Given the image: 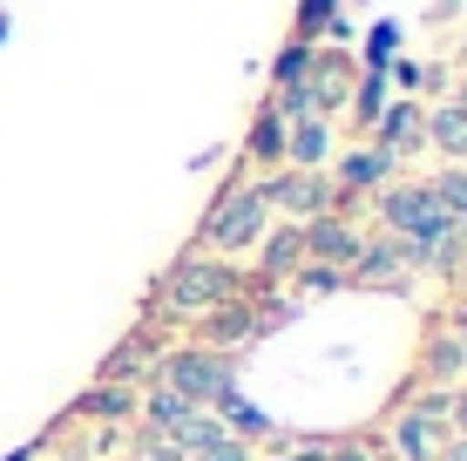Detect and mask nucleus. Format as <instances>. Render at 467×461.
I'll return each mask as SVG.
<instances>
[{
    "label": "nucleus",
    "mask_w": 467,
    "mask_h": 461,
    "mask_svg": "<svg viewBox=\"0 0 467 461\" xmlns=\"http://www.w3.org/2000/svg\"><path fill=\"white\" fill-rule=\"evenodd\" d=\"M251 278L237 272V258H211V251L190 245L183 258H170V272L156 278L150 292V312L156 320H183V326H203L211 312H223L231 299H244Z\"/></svg>",
    "instance_id": "f257e3e1"
},
{
    "label": "nucleus",
    "mask_w": 467,
    "mask_h": 461,
    "mask_svg": "<svg viewBox=\"0 0 467 461\" xmlns=\"http://www.w3.org/2000/svg\"><path fill=\"white\" fill-rule=\"evenodd\" d=\"M265 231H271V204L257 197L251 177H237V183H223L217 197L203 204V217H197V251H211V258H237V251H251Z\"/></svg>",
    "instance_id": "f03ea898"
},
{
    "label": "nucleus",
    "mask_w": 467,
    "mask_h": 461,
    "mask_svg": "<svg viewBox=\"0 0 467 461\" xmlns=\"http://www.w3.org/2000/svg\"><path fill=\"white\" fill-rule=\"evenodd\" d=\"M156 380L170 393H183L190 407H217L237 393V360L217 353V346H163L156 353Z\"/></svg>",
    "instance_id": "7ed1b4c3"
},
{
    "label": "nucleus",
    "mask_w": 467,
    "mask_h": 461,
    "mask_svg": "<svg viewBox=\"0 0 467 461\" xmlns=\"http://www.w3.org/2000/svg\"><path fill=\"white\" fill-rule=\"evenodd\" d=\"M393 461H441L447 435V387H407L393 401Z\"/></svg>",
    "instance_id": "20e7f679"
},
{
    "label": "nucleus",
    "mask_w": 467,
    "mask_h": 461,
    "mask_svg": "<svg viewBox=\"0 0 467 461\" xmlns=\"http://www.w3.org/2000/svg\"><path fill=\"white\" fill-rule=\"evenodd\" d=\"M251 183H257V197L271 204V217H285V225H312V217L339 211L326 170H265V177H251Z\"/></svg>",
    "instance_id": "39448f33"
},
{
    "label": "nucleus",
    "mask_w": 467,
    "mask_h": 461,
    "mask_svg": "<svg viewBox=\"0 0 467 461\" xmlns=\"http://www.w3.org/2000/svg\"><path fill=\"white\" fill-rule=\"evenodd\" d=\"M332 197H339V211L346 204H359V197H373V190H386L400 177V163H393V150H379L373 136H359V142H346L339 156H332Z\"/></svg>",
    "instance_id": "423d86ee"
},
{
    "label": "nucleus",
    "mask_w": 467,
    "mask_h": 461,
    "mask_svg": "<svg viewBox=\"0 0 467 461\" xmlns=\"http://www.w3.org/2000/svg\"><path fill=\"white\" fill-rule=\"evenodd\" d=\"M413 278V258H407V245L400 237H366L359 245V258L346 265V285H359V292H400V285Z\"/></svg>",
    "instance_id": "0eeeda50"
},
{
    "label": "nucleus",
    "mask_w": 467,
    "mask_h": 461,
    "mask_svg": "<svg viewBox=\"0 0 467 461\" xmlns=\"http://www.w3.org/2000/svg\"><path fill=\"white\" fill-rule=\"evenodd\" d=\"M352 82H359L352 55H339V47H312V68H305V109H312V116H339V109L352 102Z\"/></svg>",
    "instance_id": "6e6552de"
},
{
    "label": "nucleus",
    "mask_w": 467,
    "mask_h": 461,
    "mask_svg": "<svg viewBox=\"0 0 467 461\" xmlns=\"http://www.w3.org/2000/svg\"><path fill=\"white\" fill-rule=\"evenodd\" d=\"M359 245H366V231L352 225V211H326V217L305 225V265H326V272H339V278H346V265L359 258Z\"/></svg>",
    "instance_id": "1a4fd4ad"
},
{
    "label": "nucleus",
    "mask_w": 467,
    "mask_h": 461,
    "mask_svg": "<svg viewBox=\"0 0 467 461\" xmlns=\"http://www.w3.org/2000/svg\"><path fill=\"white\" fill-rule=\"evenodd\" d=\"M379 142V150H393V163H407V156L427 150V102H413V95H400V102H386L373 116V130H366Z\"/></svg>",
    "instance_id": "9d476101"
},
{
    "label": "nucleus",
    "mask_w": 467,
    "mask_h": 461,
    "mask_svg": "<svg viewBox=\"0 0 467 461\" xmlns=\"http://www.w3.org/2000/svg\"><path fill=\"white\" fill-rule=\"evenodd\" d=\"M332 156H339L332 116H298V122H285V163H278V170H332Z\"/></svg>",
    "instance_id": "9b49d317"
},
{
    "label": "nucleus",
    "mask_w": 467,
    "mask_h": 461,
    "mask_svg": "<svg viewBox=\"0 0 467 461\" xmlns=\"http://www.w3.org/2000/svg\"><path fill=\"white\" fill-rule=\"evenodd\" d=\"M467 380V346L447 326H427L420 360H413V387H461Z\"/></svg>",
    "instance_id": "f8f14e48"
},
{
    "label": "nucleus",
    "mask_w": 467,
    "mask_h": 461,
    "mask_svg": "<svg viewBox=\"0 0 467 461\" xmlns=\"http://www.w3.org/2000/svg\"><path fill=\"white\" fill-rule=\"evenodd\" d=\"M257 285H285V278H298L305 272V225H271L265 237H257Z\"/></svg>",
    "instance_id": "ddd939ff"
},
{
    "label": "nucleus",
    "mask_w": 467,
    "mask_h": 461,
    "mask_svg": "<svg viewBox=\"0 0 467 461\" xmlns=\"http://www.w3.org/2000/svg\"><path fill=\"white\" fill-rule=\"evenodd\" d=\"M136 414H142V435H163V441H170L176 427H183L190 414H203V407H190L183 393H170L163 380H150V387L136 393Z\"/></svg>",
    "instance_id": "4468645a"
},
{
    "label": "nucleus",
    "mask_w": 467,
    "mask_h": 461,
    "mask_svg": "<svg viewBox=\"0 0 467 461\" xmlns=\"http://www.w3.org/2000/svg\"><path fill=\"white\" fill-rule=\"evenodd\" d=\"M244 163H251V170H278V163H285V116H278L271 102L251 116V136H244Z\"/></svg>",
    "instance_id": "2eb2a0df"
},
{
    "label": "nucleus",
    "mask_w": 467,
    "mask_h": 461,
    "mask_svg": "<svg viewBox=\"0 0 467 461\" xmlns=\"http://www.w3.org/2000/svg\"><path fill=\"white\" fill-rule=\"evenodd\" d=\"M68 414L75 421H122V414H136V387H109V380H95Z\"/></svg>",
    "instance_id": "dca6fc26"
},
{
    "label": "nucleus",
    "mask_w": 467,
    "mask_h": 461,
    "mask_svg": "<svg viewBox=\"0 0 467 461\" xmlns=\"http://www.w3.org/2000/svg\"><path fill=\"white\" fill-rule=\"evenodd\" d=\"M217 421L231 427L237 441H251V448H257V441H278V421H271V414H257V407L244 401V393H231V401H217Z\"/></svg>",
    "instance_id": "f3484780"
},
{
    "label": "nucleus",
    "mask_w": 467,
    "mask_h": 461,
    "mask_svg": "<svg viewBox=\"0 0 467 461\" xmlns=\"http://www.w3.org/2000/svg\"><path fill=\"white\" fill-rule=\"evenodd\" d=\"M427 190H433V204H441L454 225L467 217V163H441V170L427 177Z\"/></svg>",
    "instance_id": "a211bd4d"
},
{
    "label": "nucleus",
    "mask_w": 467,
    "mask_h": 461,
    "mask_svg": "<svg viewBox=\"0 0 467 461\" xmlns=\"http://www.w3.org/2000/svg\"><path fill=\"white\" fill-rule=\"evenodd\" d=\"M352 122H359V130H373V116H379V109H386V75L379 68H366L359 75V82H352Z\"/></svg>",
    "instance_id": "6ab92c4d"
},
{
    "label": "nucleus",
    "mask_w": 467,
    "mask_h": 461,
    "mask_svg": "<svg viewBox=\"0 0 467 461\" xmlns=\"http://www.w3.org/2000/svg\"><path fill=\"white\" fill-rule=\"evenodd\" d=\"M318 35H339V0H305V7H298L292 41H312L318 47Z\"/></svg>",
    "instance_id": "aec40b11"
},
{
    "label": "nucleus",
    "mask_w": 467,
    "mask_h": 461,
    "mask_svg": "<svg viewBox=\"0 0 467 461\" xmlns=\"http://www.w3.org/2000/svg\"><path fill=\"white\" fill-rule=\"evenodd\" d=\"M305 68H312V41H285V55L271 61V95L278 89H305Z\"/></svg>",
    "instance_id": "412c9836"
},
{
    "label": "nucleus",
    "mask_w": 467,
    "mask_h": 461,
    "mask_svg": "<svg viewBox=\"0 0 467 461\" xmlns=\"http://www.w3.org/2000/svg\"><path fill=\"white\" fill-rule=\"evenodd\" d=\"M386 61H400V27H393V21H379L373 35H366V68L386 75Z\"/></svg>",
    "instance_id": "4be33fe9"
},
{
    "label": "nucleus",
    "mask_w": 467,
    "mask_h": 461,
    "mask_svg": "<svg viewBox=\"0 0 467 461\" xmlns=\"http://www.w3.org/2000/svg\"><path fill=\"white\" fill-rule=\"evenodd\" d=\"M190 461H257V448H251V441H237L231 427H223V435L211 441V448H197Z\"/></svg>",
    "instance_id": "5701e85b"
},
{
    "label": "nucleus",
    "mask_w": 467,
    "mask_h": 461,
    "mask_svg": "<svg viewBox=\"0 0 467 461\" xmlns=\"http://www.w3.org/2000/svg\"><path fill=\"white\" fill-rule=\"evenodd\" d=\"M318 461H379L366 441H352V435H339V441H318Z\"/></svg>",
    "instance_id": "b1692460"
},
{
    "label": "nucleus",
    "mask_w": 467,
    "mask_h": 461,
    "mask_svg": "<svg viewBox=\"0 0 467 461\" xmlns=\"http://www.w3.org/2000/svg\"><path fill=\"white\" fill-rule=\"evenodd\" d=\"M447 435H467V380L447 387Z\"/></svg>",
    "instance_id": "393cba45"
},
{
    "label": "nucleus",
    "mask_w": 467,
    "mask_h": 461,
    "mask_svg": "<svg viewBox=\"0 0 467 461\" xmlns=\"http://www.w3.org/2000/svg\"><path fill=\"white\" fill-rule=\"evenodd\" d=\"M136 461H183V455H176L163 435H142V441H136Z\"/></svg>",
    "instance_id": "a878e982"
},
{
    "label": "nucleus",
    "mask_w": 467,
    "mask_h": 461,
    "mask_svg": "<svg viewBox=\"0 0 467 461\" xmlns=\"http://www.w3.org/2000/svg\"><path fill=\"white\" fill-rule=\"evenodd\" d=\"M386 68H393V82H400V89H420V82H427L420 61H386Z\"/></svg>",
    "instance_id": "bb28decb"
},
{
    "label": "nucleus",
    "mask_w": 467,
    "mask_h": 461,
    "mask_svg": "<svg viewBox=\"0 0 467 461\" xmlns=\"http://www.w3.org/2000/svg\"><path fill=\"white\" fill-rule=\"evenodd\" d=\"M441 326H447V332H454V340L467 346V299H461V306H454V312H441Z\"/></svg>",
    "instance_id": "cd10ccee"
},
{
    "label": "nucleus",
    "mask_w": 467,
    "mask_h": 461,
    "mask_svg": "<svg viewBox=\"0 0 467 461\" xmlns=\"http://www.w3.org/2000/svg\"><path fill=\"white\" fill-rule=\"evenodd\" d=\"M441 461H467V435H454V441H447V448H441Z\"/></svg>",
    "instance_id": "c85d7f7f"
},
{
    "label": "nucleus",
    "mask_w": 467,
    "mask_h": 461,
    "mask_svg": "<svg viewBox=\"0 0 467 461\" xmlns=\"http://www.w3.org/2000/svg\"><path fill=\"white\" fill-rule=\"evenodd\" d=\"M271 461H318V448H285V455H271Z\"/></svg>",
    "instance_id": "c756f323"
},
{
    "label": "nucleus",
    "mask_w": 467,
    "mask_h": 461,
    "mask_svg": "<svg viewBox=\"0 0 467 461\" xmlns=\"http://www.w3.org/2000/svg\"><path fill=\"white\" fill-rule=\"evenodd\" d=\"M447 109H454V116H467V82H461L454 95H447Z\"/></svg>",
    "instance_id": "7c9ffc66"
},
{
    "label": "nucleus",
    "mask_w": 467,
    "mask_h": 461,
    "mask_svg": "<svg viewBox=\"0 0 467 461\" xmlns=\"http://www.w3.org/2000/svg\"><path fill=\"white\" fill-rule=\"evenodd\" d=\"M461 258H467V217H461Z\"/></svg>",
    "instance_id": "2f4dec72"
},
{
    "label": "nucleus",
    "mask_w": 467,
    "mask_h": 461,
    "mask_svg": "<svg viewBox=\"0 0 467 461\" xmlns=\"http://www.w3.org/2000/svg\"><path fill=\"white\" fill-rule=\"evenodd\" d=\"M27 455H35V448H21V455H7V461H27Z\"/></svg>",
    "instance_id": "473e14b6"
},
{
    "label": "nucleus",
    "mask_w": 467,
    "mask_h": 461,
    "mask_svg": "<svg viewBox=\"0 0 467 461\" xmlns=\"http://www.w3.org/2000/svg\"><path fill=\"white\" fill-rule=\"evenodd\" d=\"M0 35H7V21H0Z\"/></svg>",
    "instance_id": "72a5a7b5"
},
{
    "label": "nucleus",
    "mask_w": 467,
    "mask_h": 461,
    "mask_svg": "<svg viewBox=\"0 0 467 461\" xmlns=\"http://www.w3.org/2000/svg\"><path fill=\"white\" fill-rule=\"evenodd\" d=\"M461 285H467V272H461Z\"/></svg>",
    "instance_id": "f704fd0d"
},
{
    "label": "nucleus",
    "mask_w": 467,
    "mask_h": 461,
    "mask_svg": "<svg viewBox=\"0 0 467 461\" xmlns=\"http://www.w3.org/2000/svg\"><path fill=\"white\" fill-rule=\"evenodd\" d=\"M379 461H386V455H379Z\"/></svg>",
    "instance_id": "c9c22d12"
}]
</instances>
